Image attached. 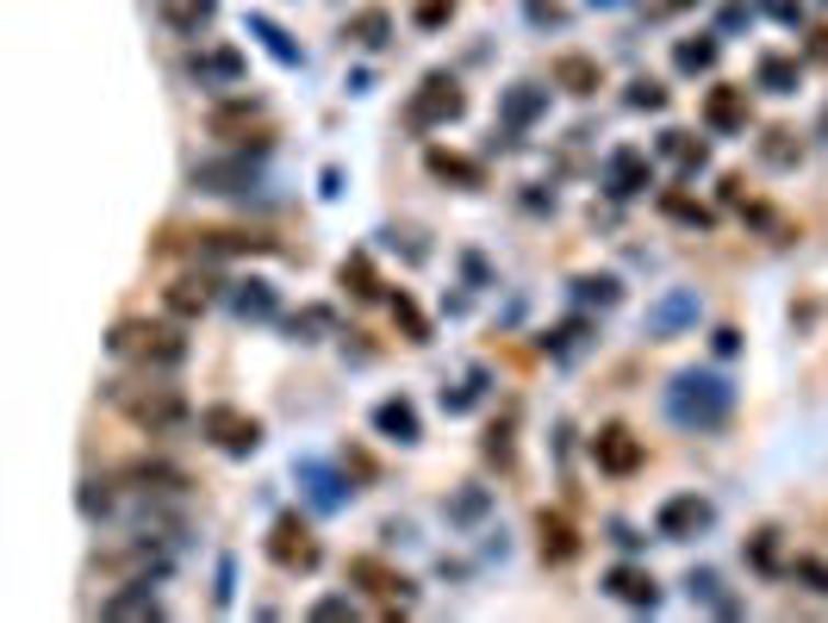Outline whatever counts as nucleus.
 Here are the masks:
<instances>
[{
    "mask_svg": "<svg viewBox=\"0 0 828 623\" xmlns=\"http://www.w3.org/2000/svg\"><path fill=\"white\" fill-rule=\"evenodd\" d=\"M735 411V381L716 369H679L667 381V418L679 430H723Z\"/></svg>",
    "mask_w": 828,
    "mask_h": 623,
    "instance_id": "obj_1",
    "label": "nucleus"
},
{
    "mask_svg": "<svg viewBox=\"0 0 828 623\" xmlns=\"http://www.w3.org/2000/svg\"><path fill=\"white\" fill-rule=\"evenodd\" d=\"M462 113H467L462 88L449 76H424L418 94H411V106H405V125H411V132H436V125H449V118H462Z\"/></svg>",
    "mask_w": 828,
    "mask_h": 623,
    "instance_id": "obj_2",
    "label": "nucleus"
},
{
    "mask_svg": "<svg viewBox=\"0 0 828 623\" xmlns=\"http://www.w3.org/2000/svg\"><path fill=\"white\" fill-rule=\"evenodd\" d=\"M697 318H704V299H697V287H673V293H660L655 306H648V318H642V331L655 337V343H667V337L692 331Z\"/></svg>",
    "mask_w": 828,
    "mask_h": 623,
    "instance_id": "obj_3",
    "label": "nucleus"
},
{
    "mask_svg": "<svg viewBox=\"0 0 828 623\" xmlns=\"http://www.w3.org/2000/svg\"><path fill=\"white\" fill-rule=\"evenodd\" d=\"M711 518H716L711 499H697V492H673V499H660L655 530L667 536V543H685V536H697V530H711Z\"/></svg>",
    "mask_w": 828,
    "mask_h": 623,
    "instance_id": "obj_4",
    "label": "nucleus"
},
{
    "mask_svg": "<svg viewBox=\"0 0 828 623\" xmlns=\"http://www.w3.org/2000/svg\"><path fill=\"white\" fill-rule=\"evenodd\" d=\"M642 188H655V162H648V150L623 144V150L604 156V194L611 200H636Z\"/></svg>",
    "mask_w": 828,
    "mask_h": 623,
    "instance_id": "obj_5",
    "label": "nucleus"
},
{
    "mask_svg": "<svg viewBox=\"0 0 828 623\" xmlns=\"http://www.w3.org/2000/svg\"><path fill=\"white\" fill-rule=\"evenodd\" d=\"M269 555H274V567H287V574H311V567H318V536H311L299 518H274Z\"/></svg>",
    "mask_w": 828,
    "mask_h": 623,
    "instance_id": "obj_6",
    "label": "nucleus"
},
{
    "mask_svg": "<svg viewBox=\"0 0 828 623\" xmlns=\"http://www.w3.org/2000/svg\"><path fill=\"white\" fill-rule=\"evenodd\" d=\"M113 350H118V355L137 350L144 362H162V369H174V362L188 355V343H181L174 331H162V325H150V331H144V325H118V331H113Z\"/></svg>",
    "mask_w": 828,
    "mask_h": 623,
    "instance_id": "obj_7",
    "label": "nucleus"
},
{
    "mask_svg": "<svg viewBox=\"0 0 828 623\" xmlns=\"http://www.w3.org/2000/svg\"><path fill=\"white\" fill-rule=\"evenodd\" d=\"M200 430H206V437H213L225 455H250V449L262 443V424H256V418H243V411H231V406H206Z\"/></svg>",
    "mask_w": 828,
    "mask_h": 623,
    "instance_id": "obj_8",
    "label": "nucleus"
},
{
    "mask_svg": "<svg viewBox=\"0 0 828 623\" xmlns=\"http://www.w3.org/2000/svg\"><path fill=\"white\" fill-rule=\"evenodd\" d=\"M250 181H256V162H250V150L218 156V162H200V169H193V188H200V194H243Z\"/></svg>",
    "mask_w": 828,
    "mask_h": 623,
    "instance_id": "obj_9",
    "label": "nucleus"
},
{
    "mask_svg": "<svg viewBox=\"0 0 828 623\" xmlns=\"http://www.w3.org/2000/svg\"><path fill=\"white\" fill-rule=\"evenodd\" d=\"M748 118H753V106H748V88H735V81H716L711 94H704V125L711 132H748Z\"/></svg>",
    "mask_w": 828,
    "mask_h": 623,
    "instance_id": "obj_10",
    "label": "nucleus"
},
{
    "mask_svg": "<svg viewBox=\"0 0 828 623\" xmlns=\"http://www.w3.org/2000/svg\"><path fill=\"white\" fill-rule=\"evenodd\" d=\"M592 455H598L604 474H636V467H642V437H636V430H623V424H604L592 437Z\"/></svg>",
    "mask_w": 828,
    "mask_h": 623,
    "instance_id": "obj_11",
    "label": "nucleus"
},
{
    "mask_svg": "<svg viewBox=\"0 0 828 623\" xmlns=\"http://www.w3.org/2000/svg\"><path fill=\"white\" fill-rule=\"evenodd\" d=\"M604 592H611V599H623V604H636V611H655V604H660L655 574H648V567H636V562H616L611 574H604Z\"/></svg>",
    "mask_w": 828,
    "mask_h": 623,
    "instance_id": "obj_12",
    "label": "nucleus"
},
{
    "mask_svg": "<svg viewBox=\"0 0 828 623\" xmlns=\"http://www.w3.org/2000/svg\"><path fill=\"white\" fill-rule=\"evenodd\" d=\"M299 487H306V499H311L318 511H343V506H349V492H355L330 462H299Z\"/></svg>",
    "mask_w": 828,
    "mask_h": 623,
    "instance_id": "obj_13",
    "label": "nucleus"
},
{
    "mask_svg": "<svg viewBox=\"0 0 828 623\" xmlns=\"http://www.w3.org/2000/svg\"><path fill=\"white\" fill-rule=\"evenodd\" d=\"M374 430H381L386 443H418V437H424V424H418V406H411V399H381V406H374Z\"/></svg>",
    "mask_w": 828,
    "mask_h": 623,
    "instance_id": "obj_14",
    "label": "nucleus"
},
{
    "mask_svg": "<svg viewBox=\"0 0 828 623\" xmlns=\"http://www.w3.org/2000/svg\"><path fill=\"white\" fill-rule=\"evenodd\" d=\"M542 106H548V88H536V81H518V88H511V94L499 100L504 132H523V125H536Z\"/></svg>",
    "mask_w": 828,
    "mask_h": 623,
    "instance_id": "obj_15",
    "label": "nucleus"
},
{
    "mask_svg": "<svg viewBox=\"0 0 828 623\" xmlns=\"http://www.w3.org/2000/svg\"><path fill=\"white\" fill-rule=\"evenodd\" d=\"M536 536H542V562L567 567V562L579 555V536H574V524H567L560 511H542V518H536Z\"/></svg>",
    "mask_w": 828,
    "mask_h": 623,
    "instance_id": "obj_16",
    "label": "nucleus"
},
{
    "mask_svg": "<svg viewBox=\"0 0 828 623\" xmlns=\"http://www.w3.org/2000/svg\"><path fill=\"white\" fill-rule=\"evenodd\" d=\"M193 81L200 88H237L243 81V57L237 50H200L193 57Z\"/></svg>",
    "mask_w": 828,
    "mask_h": 623,
    "instance_id": "obj_17",
    "label": "nucleus"
},
{
    "mask_svg": "<svg viewBox=\"0 0 828 623\" xmlns=\"http://www.w3.org/2000/svg\"><path fill=\"white\" fill-rule=\"evenodd\" d=\"M125 411H132L137 424H150V430H174V424H181V399H174L169 387H156L150 399H125Z\"/></svg>",
    "mask_w": 828,
    "mask_h": 623,
    "instance_id": "obj_18",
    "label": "nucleus"
},
{
    "mask_svg": "<svg viewBox=\"0 0 828 623\" xmlns=\"http://www.w3.org/2000/svg\"><path fill=\"white\" fill-rule=\"evenodd\" d=\"M231 312H237V318H274V312H281V293H274L269 281H237V287H231Z\"/></svg>",
    "mask_w": 828,
    "mask_h": 623,
    "instance_id": "obj_19",
    "label": "nucleus"
},
{
    "mask_svg": "<svg viewBox=\"0 0 828 623\" xmlns=\"http://www.w3.org/2000/svg\"><path fill=\"white\" fill-rule=\"evenodd\" d=\"M349 574H355V580H367L386 604H411V580H405V574H393V567H381V562H355Z\"/></svg>",
    "mask_w": 828,
    "mask_h": 623,
    "instance_id": "obj_20",
    "label": "nucleus"
},
{
    "mask_svg": "<svg viewBox=\"0 0 828 623\" xmlns=\"http://www.w3.org/2000/svg\"><path fill=\"white\" fill-rule=\"evenodd\" d=\"M162 299H169L174 318H193V312H206V306H213V281H200V274H181V281H174V287L162 293Z\"/></svg>",
    "mask_w": 828,
    "mask_h": 623,
    "instance_id": "obj_21",
    "label": "nucleus"
},
{
    "mask_svg": "<svg viewBox=\"0 0 828 623\" xmlns=\"http://www.w3.org/2000/svg\"><path fill=\"white\" fill-rule=\"evenodd\" d=\"M586 343H592V318H567V325H555V331H542V350L555 355V362L579 355Z\"/></svg>",
    "mask_w": 828,
    "mask_h": 623,
    "instance_id": "obj_22",
    "label": "nucleus"
},
{
    "mask_svg": "<svg viewBox=\"0 0 828 623\" xmlns=\"http://www.w3.org/2000/svg\"><path fill=\"white\" fill-rule=\"evenodd\" d=\"M616 299H623V287H616V274H579V281H574V306L579 312H611L616 306Z\"/></svg>",
    "mask_w": 828,
    "mask_h": 623,
    "instance_id": "obj_23",
    "label": "nucleus"
},
{
    "mask_svg": "<svg viewBox=\"0 0 828 623\" xmlns=\"http://www.w3.org/2000/svg\"><path fill=\"white\" fill-rule=\"evenodd\" d=\"M760 156H767L772 169H797V162H804V137L791 132V125H772V132L760 137Z\"/></svg>",
    "mask_w": 828,
    "mask_h": 623,
    "instance_id": "obj_24",
    "label": "nucleus"
},
{
    "mask_svg": "<svg viewBox=\"0 0 828 623\" xmlns=\"http://www.w3.org/2000/svg\"><path fill=\"white\" fill-rule=\"evenodd\" d=\"M598 63L592 57H555V88H567V94H592L598 88Z\"/></svg>",
    "mask_w": 828,
    "mask_h": 623,
    "instance_id": "obj_25",
    "label": "nucleus"
},
{
    "mask_svg": "<svg viewBox=\"0 0 828 623\" xmlns=\"http://www.w3.org/2000/svg\"><path fill=\"white\" fill-rule=\"evenodd\" d=\"M797 57H760V69H753V81L767 88V94H797Z\"/></svg>",
    "mask_w": 828,
    "mask_h": 623,
    "instance_id": "obj_26",
    "label": "nucleus"
},
{
    "mask_svg": "<svg viewBox=\"0 0 828 623\" xmlns=\"http://www.w3.org/2000/svg\"><path fill=\"white\" fill-rule=\"evenodd\" d=\"M106 611H113V618H156L162 604H156L150 580H132L125 592H113V599H106Z\"/></svg>",
    "mask_w": 828,
    "mask_h": 623,
    "instance_id": "obj_27",
    "label": "nucleus"
},
{
    "mask_svg": "<svg viewBox=\"0 0 828 623\" xmlns=\"http://www.w3.org/2000/svg\"><path fill=\"white\" fill-rule=\"evenodd\" d=\"M430 175H436V181H462V188H480V181H486V169H480V162H467V156L430 150Z\"/></svg>",
    "mask_w": 828,
    "mask_h": 623,
    "instance_id": "obj_28",
    "label": "nucleus"
},
{
    "mask_svg": "<svg viewBox=\"0 0 828 623\" xmlns=\"http://www.w3.org/2000/svg\"><path fill=\"white\" fill-rule=\"evenodd\" d=\"M716 63V38H679L673 44V69L679 76H704Z\"/></svg>",
    "mask_w": 828,
    "mask_h": 623,
    "instance_id": "obj_29",
    "label": "nucleus"
},
{
    "mask_svg": "<svg viewBox=\"0 0 828 623\" xmlns=\"http://www.w3.org/2000/svg\"><path fill=\"white\" fill-rule=\"evenodd\" d=\"M162 7V20L174 25V32H200V25L213 20V0H156Z\"/></svg>",
    "mask_w": 828,
    "mask_h": 623,
    "instance_id": "obj_30",
    "label": "nucleus"
},
{
    "mask_svg": "<svg viewBox=\"0 0 828 623\" xmlns=\"http://www.w3.org/2000/svg\"><path fill=\"white\" fill-rule=\"evenodd\" d=\"M250 32H256V38H262V44H269V57H274V63H287V69H293V63H299V44H293L287 32L274 25V20H262V13H250Z\"/></svg>",
    "mask_w": 828,
    "mask_h": 623,
    "instance_id": "obj_31",
    "label": "nucleus"
},
{
    "mask_svg": "<svg viewBox=\"0 0 828 623\" xmlns=\"http://www.w3.org/2000/svg\"><path fill=\"white\" fill-rule=\"evenodd\" d=\"M486 511H492V492H486V487H467V492H455V499H449V524H480Z\"/></svg>",
    "mask_w": 828,
    "mask_h": 623,
    "instance_id": "obj_32",
    "label": "nucleus"
},
{
    "mask_svg": "<svg viewBox=\"0 0 828 623\" xmlns=\"http://www.w3.org/2000/svg\"><path fill=\"white\" fill-rule=\"evenodd\" d=\"M386 32H393L386 7H367V13H355V20H349V38L367 44V50H374V44H386Z\"/></svg>",
    "mask_w": 828,
    "mask_h": 623,
    "instance_id": "obj_33",
    "label": "nucleus"
},
{
    "mask_svg": "<svg viewBox=\"0 0 828 623\" xmlns=\"http://www.w3.org/2000/svg\"><path fill=\"white\" fill-rule=\"evenodd\" d=\"M480 393H486V369H467L462 387H443V406L449 411H474L480 406Z\"/></svg>",
    "mask_w": 828,
    "mask_h": 623,
    "instance_id": "obj_34",
    "label": "nucleus"
},
{
    "mask_svg": "<svg viewBox=\"0 0 828 623\" xmlns=\"http://www.w3.org/2000/svg\"><path fill=\"white\" fill-rule=\"evenodd\" d=\"M343 287L355 293V299H381V281H374V262H367V256H349L343 262Z\"/></svg>",
    "mask_w": 828,
    "mask_h": 623,
    "instance_id": "obj_35",
    "label": "nucleus"
},
{
    "mask_svg": "<svg viewBox=\"0 0 828 623\" xmlns=\"http://www.w3.org/2000/svg\"><path fill=\"white\" fill-rule=\"evenodd\" d=\"M330 325H337V312H330V306H306V312H293V337H299V343H318V337H325Z\"/></svg>",
    "mask_w": 828,
    "mask_h": 623,
    "instance_id": "obj_36",
    "label": "nucleus"
},
{
    "mask_svg": "<svg viewBox=\"0 0 828 623\" xmlns=\"http://www.w3.org/2000/svg\"><path fill=\"white\" fill-rule=\"evenodd\" d=\"M660 150L673 156L679 169H704V144H697L692 132H667V137H660Z\"/></svg>",
    "mask_w": 828,
    "mask_h": 623,
    "instance_id": "obj_37",
    "label": "nucleus"
},
{
    "mask_svg": "<svg viewBox=\"0 0 828 623\" xmlns=\"http://www.w3.org/2000/svg\"><path fill=\"white\" fill-rule=\"evenodd\" d=\"M393 318H399V325H405V337H411V343H430V325H424V312L411 306L405 293H393Z\"/></svg>",
    "mask_w": 828,
    "mask_h": 623,
    "instance_id": "obj_38",
    "label": "nucleus"
},
{
    "mask_svg": "<svg viewBox=\"0 0 828 623\" xmlns=\"http://www.w3.org/2000/svg\"><path fill=\"white\" fill-rule=\"evenodd\" d=\"M660 206H667V218H679V225H711V213H704L697 200H685V194H667Z\"/></svg>",
    "mask_w": 828,
    "mask_h": 623,
    "instance_id": "obj_39",
    "label": "nucleus"
},
{
    "mask_svg": "<svg viewBox=\"0 0 828 623\" xmlns=\"http://www.w3.org/2000/svg\"><path fill=\"white\" fill-rule=\"evenodd\" d=\"M449 13H455V0H418V13H411V20L424 25V32H436V25H449Z\"/></svg>",
    "mask_w": 828,
    "mask_h": 623,
    "instance_id": "obj_40",
    "label": "nucleus"
},
{
    "mask_svg": "<svg viewBox=\"0 0 828 623\" xmlns=\"http://www.w3.org/2000/svg\"><path fill=\"white\" fill-rule=\"evenodd\" d=\"M629 106H636V113H660V106H667V88H655V81H636V88H629Z\"/></svg>",
    "mask_w": 828,
    "mask_h": 623,
    "instance_id": "obj_41",
    "label": "nucleus"
},
{
    "mask_svg": "<svg viewBox=\"0 0 828 623\" xmlns=\"http://www.w3.org/2000/svg\"><path fill=\"white\" fill-rule=\"evenodd\" d=\"M753 567H779V536H772V530L753 536Z\"/></svg>",
    "mask_w": 828,
    "mask_h": 623,
    "instance_id": "obj_42",
    "label": "nucleus"
},
{
    "mask_svg": "<svg viewBox=\"0 0 828 623\" xmlns=\"http://www.w3.org/2000/svg\"><path fill=\"white\" fill-rule=\"evenodd\" d=\"M760 7H767L779 25H797V20H804V0H760Z\"/></svg>",
    "mask_w": 828,
    "mask_h": 623,
    "instance_id": "obj_43",
    "label": "nucleus"
},
{
    "mask_svg": "<svg viewBox=\"0 0 828 623\" xmlns=\"http://www.w3.org/2000/svg\"><path fill=\"white\" fill-rule=\"evenodd\" d=\"M791 574H797V580H809L816 592H828V562H797Z\"/></svg>",
    "mask_w": 828,
    "mask_h": 623,
    "instance_id": "obj_44",
    "label": "nucleus"
},
{
    "mask_svg": "<svg viewBox=\"0 0 828 623\" xmlns=\"http://www.w3.org/2000/svg\"><path fill=\"white\" fill-rule=\"evenodd\" d=\"M311 618H355V604H349V599H318V604H311Z\"/></svg>",
    "mask_w": 828,
    "mask_h": 623,
    "instance_id": "obj_45",
    "label": "nucleus"
},
{
    "mask_svg": "<svg viewBox=\"0 0 828 623\" xmlns=\"http://www.w3.org/2000/svg\"><path fill=\"white\" fill-rule=\"evenodd\" d=\"M711 343H716V355H735V350H741V331H735V325H716Z\"/></svg>",
    "mask_w": 828,
    "mask_h": 623,
    "instance_id": "obj_46",
    "label": "nucleus"
},
{
    "mask_svg": "<svg viewBox=\"0 0 828 623\" xmlns=\"http://www.w3.org/2000/svg\"><path fill=\"white\" fill-rule=\"evenodd\" d=\"M809 57L828 63V32H809Z\"/></svg>",
    "mask_w": 828,
    "mask_h": 623,
    "instance_id": "obj_47",
    "label": "nucleus"
},
{
    "mask_svg": "<svg viewBox=\"0 0 828 623\" xmlns=\"http://www.w3.org/2000/svg\"><path fill=\"white\" fill-rule=\"evenodd\" d=\"M592 7H623V0H592Z\"/></svg>",
    "mask_w": 828,
    "mask_h": 623,
    "instance_id": "obj_48",
    "label": "nucleus"
},
{
    "mask_svg": "<svg viewBox=\"0 0 828 623\" xmlns=\"http://www.w3.org/2000/svg\"><path fill=\"white\" fill-rule=\"evenodd\" d=\"M667 7H692V0H667Z\"/></svg>",
    "mask_w": 828,
    "mask_h": 623,
    "instance_id": "obj_49",
    "label": "nucleus"
}]
</instances>
